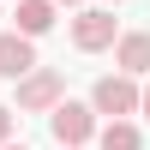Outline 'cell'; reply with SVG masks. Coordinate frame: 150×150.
<instances>
[{
    "mask_svg": "<svg viewBox=\"0 0 150 150\" xmlns=\"http://www.w3.org/2000/svg\"><path fill=\"white\" fill-rule=\"evenodd\" d=\"M138 114H144V120H150V90H144V96H138Z\"/></svg>",
    "mask_w": 150,
    "mask_h": 150,
    "instance_id": "10",
    "label": "cell"
},
{
    "mask_svg": "<svg viewBox=\"0 0 150 150\" xmlns=\"http://www.w3.org/2000/svg\"><path fill=\"white\" fill-rule=\"evenodd\" d=\"M138 84H132V72H108V78H96V96H90V102H96V114H138Z\"/></svg>",
    "mask_w": 150,
    "mask_h": 150,
    "instance_id": "1",
    "label": "cell"
},
{
    "mask_svg": "<svg viewBox=\"0 0 150 150\" xmlns=\"http://www.w3.org/2000/svg\"><path fill=\"white\" fill-rule=\"evenodd\" d=\"M72 42L84 48V54H96V48H114L120 42V30H114V12H78V18H72Z\"/></svg>",
    "mask_w": 150,
    "mask_h": 150,
    "instance_id": "2",
    "label": "cell"
},
{
    "mask_svg": "<svg viewBox=\"0 0 150 150\" xmlns=\"http://www.w3.org/2000/svg\"><path fill=\"white\" fill-rule=\"evenodd\" d=\"M102 150H138V126L108 120V126H102Z\"/></svg>",
    "mask_w": 150,
    "mask_h": 150,
    "instance_id": "8",
    "label": "cell"
},
{
    "mask_svg": "<svg viewBox=\"0 0 150 150\" xmlns=\"http://www.w3.org/2000/svg\"><path fill=\"white\" fill-rule=\"evenodd\" d=\"M60 6H78V0H60Z\"/></svg>",
    "mask_w": 150,
    "mask_h": 150,
    "instance_id": "12",
    "label": "cell"
},
{
    "mask_svg": "<svg viewBox=\"0 0 150 150\" xmlns=\"http://www.w3.org/2000/svg\"><path fill=\"white\" fill-rule=\"evenodd\" d=\"M96 132V108H84V102H54V138L60 144H84Z\"/></svg>",
    "mask_w": 150,
    "mask_h": 150,
    "instance_id": "4",
    "label": "cell"
},
{
    "mask_svg": "<svg viewBox=\"0 0 150 150\" xmlns=\"http://www.w3.org/2000/svg\"><path fill=\"white\" fill-rule=\"evenodd\" d=\"M120 72H132V78H138V72H150V36L144 30H132V36H120Z\"/></svg>",
    "mask_w": 150,
    "mask_h": 150,
    "instance_id": "6",
    "label": "cell"
},
{
    "mask_svg": "<svg viewBox=\"0 0 150 150\" xmlns=\"http://www.w3.org/2000/svg\"><path fill=\"white\" fill-rule=\"evenodd\" d=\"M12 138V108H0V144Z\"/></svg>",
    "mask_w": 150,
    "mask_h": 150,
    "instance_id": "9",
    "label": "cell"
},
{
    "mask_svg": "<svg viewBox=\"0 0 150 150\" xmlns=\"http://www.w3.org/2000/svg\"><path fill=\"white\" fill-rule=\"evenodd\" d=\"M60 72H24L18 78V108H30V114H42V108H54L60 102Z\"/></svg>",
    "mask_w": 150,
    "mask_h": 150,
    "instance_id": "3",
    "label": "cell"
},
{
    "mask_svg": "<svg viewBox=\"0 0 150 150\" xmlns=\"http://www.w3.org/2000/svg\"><path fill=\"white\" fill-rule=\"evenodd\" d=\"M54 24V0H18V30L24 36H42Z\"/></svg>",
    "mask_w": 150,
    "mask_h": 150,
    "instance_id": "7",
    "label": "cell"
},
{
    "mask_svg": "<svg viewBox=\"0 0 150 150\" xmlns=\"http://www.w3.org/2000/svg\"><path fill=\"white\" fill-rule=\"evenodd\" d=\"M0 150H24V144H0Z\"/></svg>",
    "mask_w": 150,
    "mask_h": 150,
    "instance_id": "11",
    "label": "cell"
},
{
    "mask_svg": "<svg viewBox=\"0 0 150 150\" xmlns=\"http://www.w3.org/2000/svg\"><path fill=\"white\" fill-rule=\"evenodd\" d=\"M66 150H78V144H66Z\"/></svg>",
    "mask_w": 150,
    "mask_h": 150,
    "instance_id": "13",
    "label": "cell"
},
{
    "mask_svg": "<svg viewBox=\"0 0 150 150\" xmlns=\"http://www.w3.org/2000/svg\"><path fill=\"white\" fill-rule=\"evenodd\" d=\"M24 72H36V48H30V36H24V30H6V36H0V78L18 84Z\"/></svg>",
    "mask_w": 150,
    "mask_h": 150,
    "instance_id": "5",
    "label": "cell"
}]
</instances>
